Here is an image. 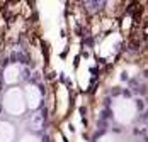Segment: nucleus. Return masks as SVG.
<instances>
[{
  "instance_id": "4",
  "label": "nucleus",
  "mask_w": 148,
  "mask_h": 142,
  "mask_svg": "<svg viewBox=\"0 0 148 142\" xmlns=\"http://www.w3.org/2000/svg\"><path fill=\"white\" fill-rule=\"evenodd\" d=\"M12 135H14L12 125H9V124H0V142L12 141Z\"/></svg>"
},
{
  "instance_id": "9",
  "label": "nucleus",
  "mask_w": 148,
  "mask_h": 142,
  "mask_svg": "<svg viewBox=\"0 0 148 142\" xmlns=\"http://www.w3.org/2000/svg\"><path fill=\"white\" fill-rule=\"evenodd\" d=\"M56 142H63V141H61V137H60V135L56 137Z\"/></svg>"
},
{
  "instance_id": "3",
  "label": "nucleus",
  "mask_w": 148,
  "mask_h": 142,
  "mask_svg": "<svg viewBox=\"0 0 148 142\" xmlns=\"http://www.w3.org/2000/svg\"><path fill=\"white\" fill-rule=\"evenodd\" d=\"M26 98H27L31 107H36L39 103V91H38L36 86H27L26 88Z\"/></svg>"
},
{
  "instance_id": "10",
  "label": "nucleus",
  "mask_w": 148,
  "mask_h": 142,
  "mask_svg": "<svg viewBox=\"0 0 148 142\" xmlns=\"http://www.w3.org/2000/svg\"><path fill=\"white\" fill-rule=\"evenodd\" d=\"M77 142H84V139H82V137H78V139H77Z\"/></svg>"
},
{
  "instance_id": "8",
  "label": "nucleus",
  "mask_w": 148,
  "mask_h": 142,
  "mask_svg": "<svg viewBox=\"0 0 148 142\" xmlns=\"http://www.w3.org/2000/svg\"><path fill=\"white\" fill-rule=\"evenodd\" d=\"M22 142H39L38 139H34V137H31V135H27V137H24L22 139Z\"/></svg>"
},
{
  "instance_id": "2",
  "label": "nucleus",
  "mask_w": 148,
  "mask_h": 142,
  "mask_svg": "<svg viewBox=\"0 0 148 142\" xmlns=\"http://www.w3.org/2000/svg\"><path fill=\"white\" fill-rule=\"evenodd\" d=\"M114 110H116V117H118V120L121 122H128L130 118H131V115H133V107H131V103H128V100H123V101H119L118 105L114 107Z\"/></svg>"
},
{
  "instance_id": "7",
  "label": "nucleus",
  "mask_w": 148,
  "mask_h": 142,
  "mask_svg": "<svg viewBox=\"0 0 148 142\" xmlns=\"http://www.w3.org/2000/svg\"><path fill=\"white\" fill-rule=\"evenodd\" d=\"M101 142H114V137L112 135H106V137L101 139Z\"/></svg>"
},
{
  "instance_id": "1",
  "label": "nucleus",
  "mask_w": 148,
  "mask_h": 142,
  "mask_svg": "<svg viewBox=\"0 0 148 142\" xmlns=\"http://www.w3.org/2000/svg\"><path fill=\"white\" fill-rule=\"evenodd\" d=\"M5 105H7V108H9V112H14V114H21L22 110H24V98H22V95L19 93V91H9L7 95H5Z\"/></svg>"
},
{
  "instance_id": "5",
  "label": "nucleus",
  "mask_w": 148,
  "mask_h": 142,
  "mask_svg": "<svg viewBox=\"0 0 148 142\" xmlns=\"http://www.w3.org/2000/svg\"><path fill=\"white\" fill-rule=\"evenodd\" d=\"M58 97H60V112H65L66 107H68V95H66V90L63 86H60Z\"/></svg>"
},
{
  "instance_id": "6",
  "label": "nucleus",
  "mask_w": 148,
  "mask_h": 142,
  "mask_svg": "<svg viewBox=\"0 0 148 142\" xmlns=\"http://www.w3.org/2000/svg\"><path fill=\"white\" fill-rule=\"evenodd\" d=\"M5 80L9 81V83H14L19 80V74H17V66H10V68H7L5 71Z\"/></svg>"
}]
</instances>
